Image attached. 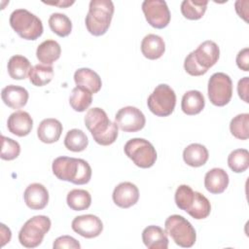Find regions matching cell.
I'll return each mask as SVG.
<instances>
[{"label": "cell", "mask_w": 249, "mask_h": 249, "mask_svg": "<svg viewBox=\"0 0 249 249\" xmlns=\"http://www.w3.org/2000/svg\"><path fill=\"white\" fill-rule=\"evenodd\" d=\"M85 124L93 140L102 146L113 144L118 137L119 127L108 118L106 112L98 107L89 109L85 116Z\"/></svg>", "instance_id": "6da1fadb"}, {"label": "cell", "mask_w": 249, "mask_h": 249, "mask_svg": "<svg viewBox=\"0 0 249 249\" xmlns=\"http://www.w3.org/2000/svg\"><path fill=\"white\" fill-rule=\"evenodd\" d=\"M52 169L56 178L75 185H85L91 178V167L83 159L58 157L53 161Z\"/></svg>", "instance_id": "7a4b0ae2"}, {"label": "cell", "mask_w": 249, "mask_h": 249, "mask_svg": "<svg viewBox=\"0 0 249 249\" xmlns=\"http://www.w3.org/2000/svg\"><path fill=\"white\" fill-rule=\"evenodd\" d=\"M219 56L220 49L218 45L211 40H207L186 56L184 68L191 76H201L217 63Z\"/></svg>", "instance_id": "3957f363"}, {"label": "cell", "mask_w": 249, "mask_h": 249, "mask_svg": "<svg viewBox=\"0 0 249 249\" xmlns=\"http://www.w3.org/2000/svg\"><path fill=\"white\" fill-rule=\"evenodd\" d=\"M114 10L111 0H91L85 19L88 31L93 36L104 35L110 27Z\"/></svg>", "instance_id": "277c9868"}, {"label": "cell", "mask_w": 249, "mask_h": 249, "mask_svg": "<svg viewBox=\"0 0 249 249\" xmlns=\"http://www.w3.org/2000/svg\"><path fill=\"white\" fill-rule=\"evenodd\" d=\"M10 25L25 40H36L43 34L42 20L25 9H17L10 16Z\"/></svg>", "instance_id": "5b68a950"}, {"label": "cell", "mask_w": 249, "mask_h": 249, "mask_svg": "<svg viewBox=\"0 0 249 249\" xmlns=\"http://www.w3.org/2000/svg\"><path fill=\"white\" fill-rule=\"evenodd\" d=\"M51 226L52 222L48 216L37 215L30 218L23 224L18 232L19 243L26 248L39 246Z\"/></svg>", "instance_id": "8992f818"}, {"label": "cell", "mask_w": 249, "mask_h": 249, "mask_svg": "<svg viewBox=\"0 0 249 249\" xmlns=\"http://www.w3.org/2000/svg\"><path fill=\"white\" fill-rule=\"evenodd\" d=\"M166 233L183 248L192 247L196 240V233L192 224L181 215H170L164 222Z\"/></svg>", "instance_id": "52a82bcc"}, {"label": "cell", "mask_w": 249, "mask_h": 249, "mask_svg": "<svg viewBox=\"0 0 249 249\" xmlns=\"http://www.w3.org/2000/svg\"><path fill=\"white\" fill-rule=\"evenodd\" d=\"M124 152L136 166L141 168L152 167L157 160L155 147L144 138L129 139L124 144Z\"/></svg>", "instance_id": "ba28073f"}, {"label": "cell", "mask_w": 249, "mask_h": 249, "mask_svg": "<svg viewBox=\"0 0 249 249\" xmlns=\"http://www.w3.org/2000/svg\"><path fill=\"white\" fill-rule=\"evenodd\" d=\"M149 110L158 117H167L172 114L176 105V94L166 84L155 88L147 99Z\"/></svg>", "instance_id": "9c48e42d"}, {"label": "cell", "mask_w": 249, "mask_h": 249, "mask_svg": "<svg viewBox=\"0 0 249 249\" xmlns=\"http://www.w3.org/2000/svg\"><path fill=\"white\" fill-rule=\"evenodd\" d=\"M207 93L213 105L218 107L227 105L232 96V82L230 76L223 72L214 73L208 81Z\"/></svg>", "instance_id": "30bf717a"}, {"label": "cell", "mask_w": 249, "mask_h": 249, "mask_svg": "<svg viewBox=\"0 0 249 249\" xmlns=\"http://www.w3.org/2000/svg\"><path fill=\"white\" fill-rule=\"evenodd\" d=\"M142 11L148 23L157 29L166 27L171 18L167 4L163 0H145Z\"/></svg>", "instance_id": "8fae6325"}, {"label": "cell", "mask_w": 249, "mask_h": 249, "mask_svg": "<svg viewBox=\"0 0 249 249\" xmlns=\"http://www.w3.org/2000/svg\"><path fill=\"white\" fill-rule=\"evenodd\" d=\"M115 123L124 132H136L145 126L146 118L140 109L133 106H125L116 113Z\"/></svg>", "instance_id": "7c38bea8"}, {"label": "cell", "mask_w": 249, "mask_h": 249, "mask_svg": "<svg viewBox=\"0 0 249 249\" xmlns=\"http://www.w3.org/2000/svg\"><path fill=\"white\" fill-rule=\"evenodd\" d=\"M71 228L76 233L83 237L93 238L102 232L103 224L97 216L86 214L75 217L71 223Z\"/></svg>", "instance_id": "4fadbf2b"}, {"label": "cell", "mask_w": 249, "mask_h": 249, "mask_svg": "<svg viewBox=\"0 0 249 249\" xmlns=\"http://www.w3.org/2000/svg\"><path fill=\"white\" fill-rule=\"evenodd\" d=\"M114 203L121 208H129L139 199V190L131 182H122L113 191Z\"/></svg>", "instance_id": "5bb4252c"}, {"label": "cell", "mask_w": 249, "mask_h": 249, "mask_svg": "<svg viewBox=\"0 0 249 249\" xmlns=\"http://www.w3.org/2000/svg\"><path fill=\"white\" fill-rule=\"evenodd\" d=\"M24 202L32 210L44 209L49 202V192L47 188L40 183L28 185L23 193Z\"/></svg>", "instance_id": "9a60e30c"}, {"label": "cell", "mask_w": 249, "mask_h": 249, "mask_svg": "<svg viewBox=\"0 0 249 249\" xmlns=\"http://www.w3.org/2000/svg\"><path fill=\"white\" fill-rule=\"evenodd\" d=\"M8 130L19 137L28 135L33 127V120L25 111H16L10 115L7 121Z\"/></svg>", "instance_id": "2e32d148"}, {"label": "cell", "mask_w": 249, "mask_h": 249, "mask_svg": "<svg viewBox=\"0 0 249 249\" xmlns=\"http://www.w3.org/2000/svg\"><path fill=\"white\" fill-rule=\"evenodd\" d=\"M228 185L229 175L223 168L214 167L207 171L204 176V187L211 194L219 195L224 193Z\"/></svg>", "instance_id": "e0dca14e"}, {"label": "cell", "mask_w": 249, "mask_h": 249, "mask_svg": "<svg viewBox=\"0 0 249 249\" xmlns=\"http://www.w3.org/2000/svg\"><path fill=\"white\" fill-rule=\"evenodd\" d=\"M142 240L148 249H167L168 237L160 227L151 225L142 231Z\"/></svg>", "instance_id": "ac0fdd59"}, {"label": "cell", "mask_w": 249, "mask_h": 249, "mask_svg": "<svg viewBox=\"0 0 249 249\" xmlns=\"http://www.w3.org/2000/svg\"><path fill=\"white\" fill-rule=\"evenodd\" d=\"M28 97V91L19 86L9 85L1 91V98L3 102L12 109H19L25 106Z\"/></svg>", "instance_id": "d6986e66"}, {"label": "cell", "mask_w": 249, "mask_h": 249, "mask_svg": "<svg viewBox=\"0 0 249 249\" xmlns=\"http://www.w3.org/2000/svg\"><path fill=\"white\" fill-rule=\"evenodd\" d=\"M74 81L77 87L84 88L91 93H96L101 89L102 82L100 76L89 68H79L74 73Z\"/></svg>", "instance_id": "ffe728a7"}, {"label": "cell", "mask_w": 249, "mask_h": 249, "mask_svg": "<svg viewBox=\"0 0 249 249\" xmlns=\"http://www.w3.org/2000/svg\"><path fill=\"white\" fill-rule=\"evenodd\" d=\"M61 123L53 118H48L43 120L37 129V135L40 141L47 144L56 142L62 132Z\"/></svg>", "instance_id": "44dd1931"}, {"label": "cell", "mask_w": 249, "mask_h": 249, "mask_svg": "<svg viewBox=\"0 0 249 249\" xmlns=\"http://www.w3.org/2000/svg\"><path fill=\"white\" fill-rule=\"evenodd\" d=\"M141 52L148 59H158L161 57L165 52V43L160 36L157 34H148L142 39Z\"/></svg>", "instance_id": "7402d4cb"}, {"label": "cell", "mask_w": 249, "mask_h": 249, "mask_svg": "<svg viewBox=\"0 0 249 249\" xmlns=\"http://www.w3.org/2000/svg\"><path fill=\"white\" fill-rule=\"evenodd\" d=\"M208 150L202 144H190L183 151L184 161L192 167H199L204 165L208 160Z\"/></svg>", "instance_id": "603a6c76"}, {"label": "cell", "mask_w": 249, "mask_h": 249, "mask_svg": "<svg viewBox=\"0 0 249 249\" xmlns=\"http://www.w3.org/2000/svg\"><path fill=\"white\" fill-rule=\"evenodd\" d=\"M205 106V99L199 90L192 89L184 93L181 101L182 111L189 116L199 114Z\"/></svg>", "instance_id": "cb8c5ba5"}, {"label": "cell", "mask_w": 249, "mask_h": 249, "mask_svg": "<svg viewBox=\"0 0 249 249\" xmlns=\"http://www.w3.org/2000/svg\"><path fill=\"white\" fill-rule=\"evenodd\" d=\"M60 45L54 40H46L42 42L36 50V56L38 60L47 65H52L60 57Z\"/></svg>", "instance_id": "d4e9b609"}, {"label": "cell", "mask_w": 249, "mask_h": 249, "mask_svg": "<svg viewBox=\"0 0 249 249\" xmlns=\"http://www.w3.org/2000/svg\"><path fill=\"white\" fill-rule=\"evenodd\" d=\"M8 73L14 80H24L31 70L30 61L23 55H13L8 61Z\"/></svg>", "instance_id": "484cf974"}, {"label": "cell", "mask_w": 249, "mask_h": 249, "mask_svg": "<svg viewBox=\"0 0 249 249\" xmlns=\"http://www.w3.org/2000/svg\"><path fill=\"white\" fill-rule=\"evenodd\" d=\"M186 212L194 219H205L209 216L211 212V204L205 196H203L199 192H195L193 202Z\"/></svg>", "instance_id": "4316f807"}, {"label": "cell", "mask_w": 249, "mask_h": 249, "mask_svg": "<svg viewBox=\"0 0 249 249\" xmlns=\"http://www.w3.org/2000/svg\"><path fill=\"white\" fill-rule=\"evenodd\" d=\"M92 102V93L81 87H75L69 96V104L76 112L86 111Z\"/></svg>", "instance_id": "83f0119b"}, {"label": "cell", "mask_w": 249, "mask_h": 249, "mask_svg": "<svg viewBox=\"0 0 249 249\" xmlns=\"http://www.w3.org/2000/svg\"><path fill=\"white\" fill-rule=\"evenodd\" d=\"M67 205L74 211H82L88 209L91 204L90 194L82 189L71 190L66 197Z\"/></svg>", "instance_id": "f1b7e54d"}, {"label": "cell", "mask_w": 249, "mask_h": 249, "mask_svg": "<svg viewBox=\"0 0 249 249\" xmlns=\"http://www.w3.org/2000/svg\"><path fill=\"white\" fill-rule=\"evenodd\" d=\"M29 81L36 87H44L48 85L53 78V68L52 65L36 64L29 72Z\"/></svg>", "instance_id": "f546056e"}, {"label": "cell", "mask_w": 249, "mask_h": 249, "mask_svg": "<svg viewBox=\"0 0 249 249\" xmlns=\"http://www.w3.org/2000/svg\"><path fill=\"white\" fill-rule=\"evenodd\" d=\"M89 144V139L86 133L78 128L68 130L64 138V146L72 152H82Z\"/></svg>", "instance_id": "4dcf8cb0"}, {"label": "cell", "mask_w": 249, "mask_h": 249, "mask_svg": "<svg viewBox=\"0 0 249 249\" xmlns=\"http://www.w3.org/2000/svg\"><path fill=\"white\" fill-rule=\"evenodd\" d=\"M208 1H195V0H184L181 3V13L184 18L196 20L201 18L207 9Z\"/></svg>", "instance_id": "1f68e13d"}, {"label": "cell", "mask_w": 249, "mask_h": 249, "mask_svg": "<svg viewBox=\"0 0 249 249\" xmlns=\"http://www.w3.org/2000/svg\"><path fill=\"white\" fill-rule=\"evenodd\" d=\"M49 26L51 30L59 37H66L72 31V22L70 18L60 13H53L49 18Z\"/></svg>", "instance_id": "d6a6232c"}, {"label": "cell", "mask_w": 249, "mask_h": 249, "mask_svg": "<svg viewBox=\"0 0 249 249\" xmlns=\"http://www.w3.org/2000/svg\"><path fill=\"white\" fill-rule=\"evenodd\" d=\"M231 133L237 139L246 140L249 137V114L242 113L233 117L230 124Z\"/></svg>", "instance_id": "836d02e7"}, {"label": "cell", "mask_w": 249, "mask_h": 249, "mask_svg": "<svg viewBox=\"0 0 249 249\" xmlns=\"http://www.w3.org/2000/svg\"><path fill=\"white\" fill-rule=\"evenodd\" d=\"M228 165L235 173H241L249 167V152L246 149H236L228 157Z\"/></svg>", "instance_id": "e575fe53"}, {"label": "cell", "mask_w": 249, "mask_h": 249, "mask_svg": "<svg viewBox=\"0 0 249 249\" xmlns=\"http://www.w3.org/2000/svg\"><path fill=\"white\" fill-rule=\"evenodd\" d=\"M195 196V192L188 185H180L174 196V200L177 207L181 210L187 211L191 206Z\"/></svg>", "instance_id": "d590c367"}, {"label": "cell", "mask_w": 249, "mask_h": 249, "mask_svg": "<svg viewBox=\"0 0 249 249\" xmlns=\"http://www.w3.org/2000/svg\"><path fill=\"white\" fill-rule=\"evenodd\" d=\"M2 139V148H1V159L4 160H13L19 156L20 146L18 142L16 140L6 137L4 135L1 136Z\"/></svg>", "instance_id": "8d00e7d4"}, {"label": "cell", "mask_w": 249, "mask_h": 249, "mask_svg": "<svg viewBox=\"0 0 249 249\" xmlns=\"http://www.w3.org/2000/svg\"><path fill=\"white\" fill-rule=\"evenodd\" d=\"M53 249H61V248H67V249H80L81 244L77 239L70 235H62L57 237L53 244Z\"/></svg>", "instance_id": "74e56055"}, {"label": "cell", "mask_w": 249, "mask_h": 249, "mask_svg": "<svg viewBox=\"0 0 249 249\" xmlns=\"http://www.w3.org/2000/svg\"><path fill=\"white\" fill-rule=\"evenodd\" d=\"M236 64L239 69L247 72L249 71V49L244 48L238 52L236 55Z\"/></svg>", "instance_id": "f35d334b"}, {"label": "cell", "mask_w": 249, "mask_h": 249, "mask_svg": "<svg viewBox=\"0 0 249 249\" xmlns=\"http://www.w3.org/2000/svg\"><path fill=\"white\" fill-rule=\"evenodd\" d=\"M249 85V78L244 77L238 81L237 84V92L238 96L246 103H248V86Z\"/></svg>", "instance_id": "ab89813d"}, {"label": "cell", "mask_w": 249, "mask_h": 249, "mask_svg": "<svg viewBox=\"0 0 249 249\" xmlns=\"http://www.w3.org/2000/svg\"><path fill=\"white\" fill-rule=\"evenodd\" d=\"M245 1H246V0H244V1L238 0V1L235 2V5H234V6H235V11H236V13L238 14V16H239L240 18H242L245 21H247V16H248V9H247V6H248V5H246L245 7H243Z\"/></svg>", "instance_id": "60d3db41"}, {"label": "cell", "mask_w": 249, "mask_h": 249, "mask_svg": "<svg viewBox=\"0 0 249 249\" xmlns=\"http://www.w3.org/2000/svg\"><path fill=\"white\" fill-rule=\"evenodd\" d=\"M11 230L7 228L4 224H1V246H4L7 242H9L11 240Z\"/></svg>", "instance_id": "b9f144b4"}, {"label": "cell", "mask_w": 249, "mask_h": 249, "mask_svg": "<svg viewBox=\"0 0 249 249\" xmlns=\"http://www.w3.org/2000/svg\"><path fill=\"white\" fill-rule=\"evenodd\" d=\"M47 5H53V6H58L60 8H66V7H69L71 5H73L75 3V1H58V2H43Z\"/></svg>", "instance_id": "7bdbcfd3"}]
</instances>
